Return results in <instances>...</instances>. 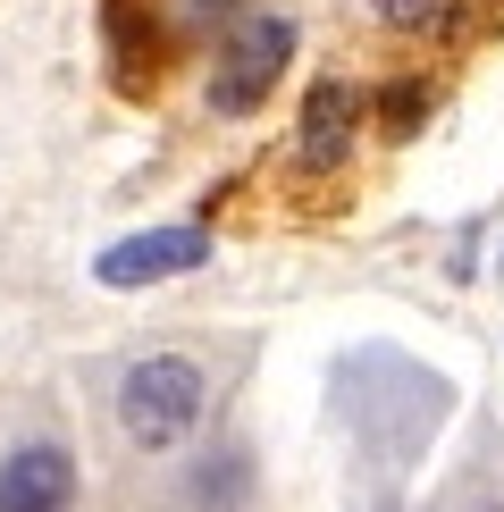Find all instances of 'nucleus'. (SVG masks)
<instances>
[{"instance_id":"423d86ee","label":"nucleus","mask_w":504,"mask_h":512,"mask_svg":"<svg viewBox=\"0 0 504 512\" xmlns=\"http://www.w3.org/2000/svg\"><path fill=\"white\" fill-rule=\"evenodd\" d=\"M362 9L387 34H404V42H437V34L462 26V0H362Z\"/></svg>"},{"instance_id":"20e7f679","label":"nucleus","mask_w":504,"mask_h":512,"mask_svg":"<svg viewBox=\"0 0 504 512\" xmlns=\"http://www.w3.org/2000/svg\"><path fill=\"white\" fill-rule=\"evenodd\" d=\"M210 261V236L202 227H143V236H126L110 244L93 261V277L110 294H135V286H160V277H185V269H202Z\"/></svg>"},{"instance_id":"6e6552de","label":"nucleus","mask_w":504,"mask_h":512,"mask_svg":"<svg viewBox=\"0 0 504 512\" xmlns=\"http://www.w3.org/2000/svg\"><path fill=\"white\" fill-rule=\"evenodd\" d=\"M420 110H429V93H420V84H395V93H387V135H412Z\"/></svg>"},{"instance_id":"7ed1b4c3","label":"nucleus","mask_w":504,"mask_h":512,"mask_svg":"<svg viewBox=\"0 0 504 512\" xmlns=\"http://www.w3.org/2000/svg\"><path fill=\"white\" fill-rule=\"evenodd\" d=\"M362 93H353L345 76H320L303 93V118H294V160L311 168V177H336V168L353 160V143H362Z\"/></svg>"},{"instance_id":"f257e3e1","label":"nucleus","mask_w":504,"mask_h":512,"mask_svg":"<svg viewBox=\"0 0 504 512\" xmlns=\"http://www.w3.org/2000/svg\"><path fill=\"white\" fill-rule=\"evenodd\" d=\"M202 412H210V378H202V361H185V353H152V361H135V370L118 378V429L135 437L143 454L185 445L202 429Z\"/></svg>"},{"instance_id":"39448f33","label":"nucleus","mask_w":504,"mask_h":512,"mask_svg":"<svg viewBox=\"0 0 504 512\" xmlns=\"http://www.w3.org/2000/svg\"><path fill=\"white\" fill-rule=\"evenodd\" d=\"M76 504V454L68 445H17L0 462V512H68Z\"/></svg>"},{"instance_id":"0eeeda50","label":"nucleus","mask_w":504,"mask_h":512,"mask_svg":"<svg viewBox=\"0 0 504 512\" xmlns=\"http://www.w3.org/2000/svg\"><path fill=\"white\" fill-rule=\"evenodd\" d=\"M152 9L168 17V26H185V34H210V26L227 34V26H236V17L252 9V0H152Z\"/></svg>"},{"instance_id":"f03ea898","label":"nucleus","mask_w":504,"mask_h":512,"mask_svg":"<svg viewBox=\"0 0 504 512\" xmlns=\"http://www.w3.org/2000/svg\"><path fill=\"white\" fill-rule=\"evenodd\" d=\"M286 59H294V17L286 9H244L236 26H227V42H219L210 110H219V118H252L269 93H278Z\"/></svg>"}]
</instances>
